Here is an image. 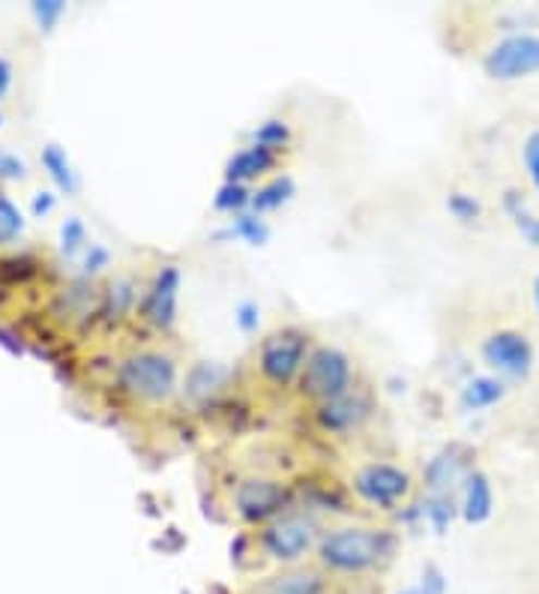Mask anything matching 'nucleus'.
I'll return each mask as SVG.
<instances>
[{
    "label": "nucleus",
    "instance_id": "nucleus-1",
    "mask_svg": "<svg viewBox=\"0 0 539 594\" xmlns=\"http://www.w3.org/2000/svg\"><path fill=\"white\" fill-rule=\"evenodd\" d=\"M393 532L387 529H335L327 532L318 544V561L333 573L359 577L387 565L395 556Z\"/></svg>",
    "mask_w": 539,
    "mask_h": 594
},
{
    "label": "nucleus",
    "instance_id": "nucleus-2",
    "mask_svg": "<svg viewBox=\"0 0 539 594\" xmlns=\"http://www.w3.org/2000/svg\"><path fill=\"white\" fill-rule=\"evenodd\" d=\"M120 385L138 400H168L177 388V364L162 352H138L120 366Z\"/></svg>",
    "mask_w": 539,
    "mask_h": 594
},
{
    "label": "nucleus",
    "instance_id": "nucleus-3",
    "mask_svg": "<svg viewBox=\"0 0 539 594\" xmlns=\"http://www.w3.org/2000/svg\"><path fill=\"white\" fill-rule=\"evenodd\" d=\"M351 361L345 352H339L333 346H318L315 352L306 357V366L299 373V388L311 400H339L351 393Z\"/></svg>",
    "mask_w": 539,
    "mask_h": 594
},
{
    "label": "nucleus",
    "instance_id": "nucleus-4",
    "mask_svg": "<svg viewBox=\"0 0 539 594\" xmlns=\"http://www.w3.org/2000/svg\"><path fill=\"white\" fill-rule=\"evenodd\" d=\"M306 349H309V337L303 330L285 328L270 334L261 342V354H258L264 378H270L273 385H291L306 366Z\"/></svg>",
    "mask_w": 539,
    "mask_h": 594
},
{
    "label": "nucleus",
    "instance_id": "nucleus-5",
    "mask_svg": "<svg viewBox=\"0 0 539 594\" xmlns=\"http://www.w3.org/2000/svg\"><path fill=\"white\" fill-rule=\"evenodd\" d=\"M315 522L303 513H285V517H275L273 522H267L261 532V549L273 561L291 565L306 556L315 544Z\"/></svg>",
    "mask_w": 539,
    "mask_h": 594
},
{
    "label": "nucleus",
    "instance_id": "nucleus-6",
    "mask_svg": "<svg viewBox=\"0 0 539 594\" xmlns=\"http://www.w3.org/2000/svg\"><path fill=\"white\" fill-rule=\"evenodd\" d=\"M486 73L498 82H515L539 73L537 34H513L486 54Z\"/></svg>",
    "mask_w": 539,
    "mask_h": 594
},
{
    "label": "nucleus",
    "instance_id": "nucleus-7",
    "mask_svg": "<svg viewBox=\"0 0 539 594\" xmlns=\"http://www.w3.org/2000/svg\"><path fill=\"white\" fill-rule=\"evenodd\" d=\"M354 489L363 501L378 508H393L411 493V474L390 462H369L354 474Z\"/></svg>",
    "mask_w": 539,
    "mask_h": 594
},
{
    "label": "nucleus",
    "instance_id": "nucleus-8",
    "mask_svg": "<svg viewBox=\"0 0 539 594\" xmlns=\"http://www.w3.org/2000/svg\"><path fill=\"white\" fill-rule=\"evenodd\" d=\"M482 361L498 369L501 376L527 378L534 369V349L525 334L518 330H498L482 342Z\"/></svg>",
    "mask_w": 539,
    "mask_h": 594
},
{
    "label": "nucleus",
    "instance_id": "nucleus-9",
    "mask_svg": "<svg viewBox=\"0 0 539 594\" xmlns=\"http://www.w3.org/2000/svg\"><path fill=\"white\" fill-rule=\"evenodd\" d=\"M287 501V489L270 477H246L234 493L237 513L246 522H267L282 513Z\"/></svg>",
    "mask_w": 539,
    "mask_h": 594
},
{
    "label": "nucleus",
    "instance_id": "nucleus-10",
    "mask_svg": "<svg viewBox=\"0 0 539 594\" xmlns=\"http://www.w3.org/2000/svg\"><path fill=\"white\" fill-rule=\"evenodd\" d=\"M177 291H180V270L174 265H166L156 274L154 286L144 298L142 313L156 328H174L177 322Z\"/></svg>",
    "mask_w": 539,
    "mask_h": 594
},
{
    "label": "nucleus",
    "instance_id": "nucleus-11",
    "mask_svg": "<svg viewBox=\"0 0 539 594\" xmlns=\"http://www.w3.org/2000/svg\"><path fill=\"white\" fill-rule=\"evenodd\" d=\"M327 592V580L321 570L311 568H294L285 573H275L267 580H258L249 585L243 594H323Z\"/></svg>",
    "mask_w": 539,
    "mask_h": 594
},
{
    "label": "nucleus",
    "instance_id": "nucleus-12",
    "mask_svg": "<svg viewBox=\"0 0 539 594\" xmlns=\"http://www.w3.org/2000/svg\"><path fill=\"white\" fill-rule=\"evenodd\" d=\"M369 414V402L357 397V393H345L339 400L321 402L318 409V424L327 429V433H347L354 426L363 424V417Z\"/></svg>",
    "mask_w": 539,
    "mask_h": 594
},
{
    "label": "nucleus",
    "instance_id": "nucleus-13",
    "mask_svg": "<svg viewBox=\"0 0 539 594\" xmlns=\"http://www.w3.org/2000/svg\"><path fill=\"white\" fill-rule=\"evenodd\" d=\"M467 474L470 472H465L462 450L446 448L426 465V486H429L434 496H450V489H453L462 477H467Z\"/></svg>",
    "mask_w": 539,
    "mask_h": 594
},
{
    "label": "nucleus",
    "instance_id": "nucleus-14",
    "mask_svg": "<svg viewBox=\"0 0 539 594\" xmlns=\"http://www.w3.org/2000/svg\"><path fill=\"white\" fill-rule=\"evenodd\" d=\"M275 166V150L264 145H252L237 150L234 157L228 159L225 181L228 183H246L252 178H261L264 171H270Z\"/></svg>",
    "mask_w": 539,
    "mask_h": 594
},
{
    "label": "nucleus",
    "instance_id": "nucleus-15",
    "mask_svg": "<svg viewBox=\"0 0 539 594\" xmlns=\"http://www.w3.org/2000/svg\"><path fill=\"white\" fill-rule=\"evenodd\" d=\"M494 510V493H491L489 477L482 472H470L465 477V501H462V517L467 525H482Z\"/></svg>",
    "mask_w": 539,
    "mask_h": 594
},
{
    "label": "nucleus",
    "instance_id": "nucleus-16",
    "mask_svg": "<svg viewBox=\"0 0 539 594\" xmlns=\"http://www.w3.org/2000/svg\"><path fill=\"white\" fill-rule=\"evenodd\" d=\"M228 376H231V369H228L225 364L198 361V364L189 366L183 390H186V397H192V400H207V397H213L219 388H225Z\"/></svg>",
    "mask_w": 539,
    "mask_h": 594
},
{
    "label": "nucleus",
    "instance_id": "nucleus-17",
    "mask_svg": "<svg viewBox=\"0 0 539 594\" xmlns=\"http://www.w3.org/2000/svg\"><path fill=\"white\" fill-rule=\"evenodd\" d=\"M503 388L501 378L494 376H477L467 381L465 388H462V409L465 412H482V409H491V405H498L503 400Z\"/></svg>",
    "mask_w": 539,
    "mask_h": 594
},
{
    "label": "nucleus",
    "instance_id": "nucleus-18",
    "mask_svg": "<svg viewBox=\"0 0 539 594\" xmlns=\"http://www.w3.org/2000/svg\"><path fill=\"white\" fill-rule=\"evenodd\" d=\"M294 181L282 174V178H275V181L264 183L258 193H252V207H255V214H267V210H275V207H282L285 202H291V195H294Z\"/></svg>",
    "mask_w": 539,
    "mask_h": 594
},
{
    "label": "nucleus",
    "instance_id": "nucleus-19",
    "mask_svg": "<svg viewBox=\"0 0 539 594\" xmlns=\"http://www.w3.org/2000/svg\"><path fill=\"white\" fill-rule=\"evenodd\" d=\"M42 166H46L51 181L58 183L63 193H75L78 190V181H75V171H72L70 159H66V154L58 145H46V150H42Z\"/></svg>",
    "mask_w": 539,
    "mask_h": 594
},
{
    "label": "nucleus",
    "instance_id": "nucleus-20",
    "mask_svg": "<svg viewBox=\"0 0 539 594\" xmlns=\"http://www.w3.org/2000/svg\"><path fill=\"white\" fill-rule=\"evenodd\" d=\"M228 234H234V238H243L252 246H264L267 238H270V229H267V222H264L258 214H240L234 222H231V229Z\"/></svg>",
    "mask_w": 539,
    "mask_h": 594
},
{
    "label": "nucleus",
    "instance_id": "nucleus-21",
    "mask_svg": "<svg viewBox=\"0 0 539 594\" xmlns=\"http://www.w3.org/2000/svg\"><path fill=\"white\" fill-rule=\"evenodd\" d=\"M252 205V193L246 190V183H222L219 186V193L213 198L216 210H222V214H237L243 207Z\"/></svg>",
    "mask_w": 539,
    "mask_h": 594
},
{
    "label": "nucleus",
    "instance_id": "nucleus-22",
    "mask_svg": "<svg viewBox=\"0 0 539 594\" xmlns=\"http://www.w3.org/2000/svg\"><path fill=\"white\" fill-rule=\"evenodd\" d=\"M135 301V291H132L130 279H118V282H111V289H108L106 298V310H102V316L106 318H120Z\"/></svg>",
    "mask_w": 539,
    "mask_h": 594
},
{
    "label": "nucleus",
    "instance_id": "nucleus-23",
    "mask_svg": "<svg viewBox=\"0 0 539 594\" xmlns=\"http://www.w3.org/2000/svg\"><path fill=\"white\" fill-rule=\"evenodd\" d=\"M24 229V217L7 195L0 193V243H12Z\"/></svg>",
    "mask_w": 539,
    "mask_h": 594
},
{
    "label": "nucleus",
    "instance_id": "nucleus-24",
    "mask_svg": "<svg viewBox=\"0 0 539 594\" xmlns=\"http://www.w3.org/2000/svg\"><path fill=\"white\" fill-rule=\"evenodd\" d=\"M422 513L429 517L431 529L438 534L446 532V525L453 522L455 517V505L450 496H431L429 501H426V508H422Z\"/></svg>",
    "mask_w": 539,
    "mask_h": 594
},
{
    "label": "nucleus",
    "instance_id": "nucleus-25",
    "mask_svg": "<svg viewBox=\"0 0 539 594\" xmlns=\"http://www.w3.org/2000/svg\"><path fill=\"white\" fill-rule=\"evenodd\" d=\"M60 250L66 255H75L82 246H87V229H84V222L78 217H70L63 222V229H60Z\"/></svg>",
    "mask_w": 539,
    "mask_h": 594
},
{
    "label": "nucleus",
    "instance_id": "nucleus-26",
    "mask_svg": "<svg viewBox=\"0 0 539 594\" xmlns=\"http://www.w3.org/2000/svg\"><path fill=\"white\" fill-rule=\"evenodd\" d=\"M287 138H291V130H287L285 121H267L261 123V130L255 133V145L279 150L282 145H287Z\"/></svg>",
    "mask_w": 539,
    "mask_h": 594
},
{
    "label": "nucleus",
    "instance_id": "nucleus-27",
    "mask_svg": "<svg viewBox=\"0 0 539 594\" xmlns=\"http://www.w3.org/2000/svg\"><path fill=\"white\" fill-rule=\"evenodd\" d=\"M446 207H450V214L455 219H462V222H474V219L482 214V205H479L474 195L467 193H453L446 198Z\"/></svg>",
    "mask_w": 539,
    "mask_h": 594
},
{
    "label": "nucleus",
    "instance_id": "nucleus-28",
    "mask_svg": "<svg viewBox=\"0 0 539 594\" xmlns=\"http://www.w3.org/2000/svg\"><path fill=\"white\" fill-rule=\"evenodd\" d=\"M522 157H525V169L530 183L539 190V130L527 135L525 147H522Z\"/></svg>",
    "mask_w": 539,
    "mask_h": 594
},
{
    "label": "nucleus",
    "instance_id": "nucleus-29",
    "mask_svg": "<svg viewBox=\"0 0 539 594\" xmlns=\"http://www.w3.org/2000/svg\"><path fill=\"white\" fill-rule=\"evenodd\" d=\"M63 10H66L63 0H36L34 3V15L39 19V25L46 27V31H51V25L63 15Z\"/></svg>",
    "mask_w": 539,
    "mask_h": 594
},
{
    "label": "nucleus",
    "instance_id": "nucleus-30",
    "mask_svg": "<svg viewBox=\"0 0 539 594\" xmlns=\"http://www.w3.org/2000/svg\"><path fill=\"white\" fill-rule=\"evenodd\" d=\"M419 594H446V577H443V570L438 565H426L422 568Z\"/></svg>",
    "mask_w": 539,
    "mask_h": 594
},
{
    "label": "nucleus",
    "instance_id": "nucleus-31",
    "mask_svg": "<svg viewBox=\"0 0 539 594\" xmlns=\"http://www.w3.org/2000/svg\"><path fill=\"white\" fill-rule=\"evenodd\" d=\"M234 322L240 325V330L252 334V330H258V325H261V310H258V304H252V301H243L234 310Z\"/></svg>",
    "mask_w": 539,
    "mask_h": 594
},
{
    "label": "nucleus",
    "instance_id": "nucleus-32",
    "mask_svg": "<svg viewBox=\"0 0 539 594\" xmlns=\"http://www.w3.org/2000/svg\"><path fill=\"white\" fill-rule=\"evenodd\" d=\"M510 210H513L515 226L525 231L527 241L534 243V246H539V219L537 217H527L525 210H518V207H513V205H510Z\"/></svg>",
    "mask_w": 539,
    "mask_h": 594
},
{
    "label": "nucleus",
    "instance_id": "nucleus-33",
    "mask_svg": "<svg viewBox=\"0 0 539 594\" xmlns=\"http://www.w3.org/2000/svg\"><path fill=\"white\" fill-rule=\"evenodd\" d=\"M0 178L7 181H15V178H24V162L15 154H7L0 150Z\"/></svg>",
    "mask_w": 539,
    "mask_h": 594
},
{
    "label": "nucleus",
    "instance_id": "nucleus-34",
    "mask_svg": "<svg viewBox=\"0 0 539 594\" xmlns=\"http://www.w3.org/2000/svg\"><path fill=\"white\" fill-rule=\"evenodd\" d=\"M106 265H108L106 246H90V253L84 258V270H87V274H96V270H102Z\"/></svg>",
    "mask_w": 539,
    "mask_h": 594
},
{
    "label": "nucleus",
    "instance_id": "nucleus-35",
    "mask_svg": "<svg viewBox=\"0 0 539 594\" xmlns=\"http://www.w3.org/2000/svg\"><path fill=\"white\" fill-rule=\"evenodd\" d=\"M34 214L36 217H46V214H51V207H54V195L51 193H36L34 195Z\"/></svg>",
    "mask_w": 539,
    "mask_h": 594
},
{
    "label": "nucleus",
    "instance_id": "nucleus-36",
    "mask_svg": "<svg viewBox=\"0 0 539 594\" xmlns=\"http://www.w3.org/2000/svg\"><path fill=\"white\" fill-rule=\"evenodd\" d=\"M10 85H12L10 63L0 61V97H7V90H10Z\"/></svg>",
    "mask_w": 539,
    "mask_h": 594
},
{
    "label": "nucleus",
    "instance_id": "nucleus-37",
    "mask_svg": "<svg viewBox=\"0 0 539 594\" xmlns=\"http://www.w3.org/2000/svg\"><path fill=\"white\" fill-rule=\"evenodd\" d=\"M0 342H3V346H10L12 354H22V346H19V342H12V334H7V330H0Z\"/></svg>",
    "mask_w": 539,
    "mask_h": 594
},
{
    "label": "nucleus",
    "instance_id": "nucleus-38",
    "mask_svg": "<svg viewBox=\"0 0 539 594\" xmlns=\"http://www.w3.org/2000/svg\"><path fill=\"white\" fill-rule=\"evenodd\" d=\"M534 304H537V310H539V277H537V282H534Z\"/></svg>",
    "mask_w": 539,
    "mask_h": 594
},
{
    "label": "nucleus",
    "instance_id": "nucleus-39",
    "mask_svg": "<svg viewBox=\"0 0 539 594\" xmlns=\"http://www.w3.org/2000/svg\"><path fill=\"white\" fill-rule=\"evenodd\" d=\"M395 594H419V589H405V592H395Z\"/></svg>",
    "mask_w": 539,
    "mask_h": 594
},
{
    "label": "nucleus",
    "instance_id": "nucleus-40",
    "mask_svg": "<svg viewBox=\"0 0 539 594\" xmlns=\"http://www.w3.org/2000/svg\"><path fill=\"white\" fill-rule=\"evenodd\" d=\"M0 121H3V118H0Z\"/></svg>",
    "mask_w": 539,
    "mask_h": 594
}]
</instances>
